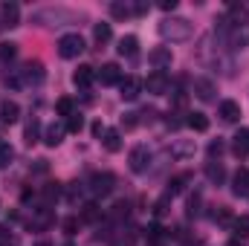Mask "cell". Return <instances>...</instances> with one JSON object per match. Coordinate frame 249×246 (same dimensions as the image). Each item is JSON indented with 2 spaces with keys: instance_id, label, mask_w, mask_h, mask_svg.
<instances>
[{
  "instance_id": "cell-40",
  "label": "cell",
  "mask_w": 249,
  "mask_h": 246,
  "mask_svg": "<svg viewBox=\"0 0 249 246\" xmlns=\"http://www.w3.org/2000/svg\"><path fill=\"white\" fill-rule=\"evenodd\" d=\"M165 206H168V197H162V200L157 203V209H154V211H157V214H165Z\"/></svg>"
},
{
  "instance_id": "cell-19",
  "label": "cell",
  "mask_w": 249,
  "mask_h": 246,
  "mask_svg": "<svg viewBox=\"0 0 249 246\" xmlns=\"http://www.w3.org/2000/svg\"><path fill=\"white\" fill-rule=\"evenodd\" d=\"M93 78H96V70H93V67H87V64H84V67H78V70L72 72V84H75V87H90V81H93Z\"/></svg>"
},
{
  "instance_id": "cell-29",
  "label": "cell",
  "mask_w": 249,
  "mask_h": 246,
  "mask_svg": "<svg viewBox=\"0 0 249 246\" xmlns=\"http://www.w3.org/2000/svg\"><path fill=\"white\" fill-rule=\"evenodd\" d=\"M12 159H15L12 145H0V171H3V168H9V165H12Z\"/></svg>"
},
{
  "instance_id": "cell-33",
  "label": "cell",
  "mask_w": 249,
  "mask_h": 246,
  "mask_svg": "<svg viewBox=\"0 0 249 246\" xmlns=\"http://www.w3.org/2000/svg\"><path fill=\"white\" fill-rule=\"evenodd\" d=\"M186 214H188V217H197V214H200V197H197V194L188 200V211H186Z\"/></svg>"
},
{
  "instance_id": "cell-26",
  "label": "cell",
  "mask_w": 249,
  "mask_h": 246,
  "mask_svg": "<svg viewBox=\"0 0 249 246\" xmlns=\"http://www.w3.org/2000/svg\"><path fill=\"white\" fill-rule=\"evenodd\" d=\"M93 38H96L99 44H107V41L113 38V29H110V23H96V29H93Z\"/></svg>"
},
{
  "instance_id": "cell-25",
  "label": "cell",
  "mask_w": 249,
  "mask_h": 246,
  "mask_svg": "<svg viewBox=\"0 0 249 246\" xmlns=\"http://www.w3.org/2000/svg\"><path fill=\"white\" fill-rule=\"evenodd\" d=\"M232 232L238 238H249V214H241V217L232 220Z\"/></svg>"
},
{
  "instance_id": "cell-7",
  "label": "cell",
  "mask_w": 249,
  "mask_h": 246,
  "mask_svg": "<svg viewBox=\"0 0 249 246\" xmlns=\"http://www.w3.org/2000/svg\"><path fill=\"white\" fill-rule=\"evenodd\" d=\"M0 20H3V26H18L20 23V6L12 0L0 3Z\"/></svg>"
},
{
  "instance_id": "cell-43",
  "label": "cell",
  "mask_w": 249,
  "mask_h": 246,
  "mask_svg": "<svg viewBox=\"0 0 249 246\" xmlns=\"http://www.w3.org/2000/svg\"><path fill=\"white\" fill-rule=\"evenodd\" d=\"M226 246H241V244H238V241H229V244H226Z\"/></svg>"
},
{
  "instance_id": "cell-24",
  "label": "cell",
  "mask_w": 249,
  "mask_h": 246,
  "mask_svg": "<svg viewBox=\"0 0 249 246\" xmlns=\"http://www.w3.org/2000/svg\"><path fill=\"white\" fill-rule=\"evenodd\" d=\"M110 15L113 18H130L133 15V3H122V0H116V3H110Z\"/></svg>"
},
{
  "instance_id": "cell-9",
  "label": "cell",
  "mask_w": 249,
  "mask_h": 246,
  "mask_svg": "<svg viewBox=\"0 0 249 246\" xmlns=\"http://www.w3.org/2000/svg\"><path fill=\"white\" fill-rule=\"evenodd\" d=\"M99 81L105 84V87H113V84H119L122 81V70H119V64H105L102 70H99Z\"/></svg>"
},
{
  "instance_id": "cell-14",
  "label": "cell",
  "mask_w": 249,
  "mask_h": 246,
  "mask_svg": "<svg viewBox=\"0 0 249 246\" xmlns=\"http://www.w3.org/2000/svg\"><path fill=\"white\" fill-rule=\"evenodd\" d=\"M116 50H119V55H124V58H136L139 55V38L136 35H124Z\"/></svg>"
},
{
  "instance_id": "cell-11",
  "label": "cell",
  "mask_w": 249,
  "mask_h": 246,
  "mask_svg": "<svg viewBox=\"0 0 249 246\" xmlns=\"http://www.w3.org/2000/svg\"><path fill=\"white\" fill-rule=\"evenodd\" d=\"M194 96L200 102H212L214 99V81L209 78H194Z\"/></svg>"
},
{
  "instance_id": "cell-41",
  "label": "cell",
  "mask_w": 249,
  "mask_h": 246,
  "mask_svg": "<svg viewBox=\"0 0 249 246\" xmlns=\"http://www.w3.org/2000/svg\"><path fill=\"white\" fill-rule=\"evenodd\" d=\"M105 130H107V127H105L102 122H96V124H93V136H105Z\"/></svg>"
},
{
  "instance_id": "cell-13",
  "label": "cell",
  "mask_w": 249,
  "mask_h": 246,
  "mask_svg": "<svg viewBox=\"0 0 249 246\" xmlns=\"http://www.w3.org/2000/svg\"><path fill=\"white\" fill-rule=\"evenodd\" d=\"M102 145H105V151H107V154H119V151H122V136H119V130L107 127V130H105V136H102Z\"/></svg>"
},
{
  "instance_id": "cell-39",
  "label": "cell",
  "mask_w": 249,
  "mask_h": 246,
  "mask_svg": "<svg viewBox=\"0 0 249 246\" xmlns=\"http://www.w3.org/2000/svg\"><path fill=\"white\" fill-rule=\"evenodd\" d=\"M160 9L162 12H174L177 9V0H160Z\"/></svg>"
},
{
  "instance_id": "cell-27",
  "label": "cell",
  "mask_w": 249,
  "mask_h": 246,
  "mask_svg": "<svg viewBox=\"0 0 249 246\" xmlns=\"http://www.w3.org/2000/svg\"><path fill=\"white\" fill-rule=\"evenodd\" d=\"M23 139H26V145H35V142L41 139V124H38V119H32V122L26 124V133H23Z\"/></svg>"
},
{
  "instance_id": "cell-21",
  "label": "cell",
  "mask_w": 249,
  "mask_h": 246,
  "mask_svg": "<svg viewBox=\"0 0 249 246\" xmlns=\"http://www.w3.org/2000/svg\"><path fill=\"white\" fill-rule=\"evenodd\" d=\"M206 177H209V183L220 185L223 180H226V168H223L220 162H214V159H212V162L206 165Z\"/></svg>"
},
{
  "instance_id": "cell-38",
  "label": "cell",
  "mask_w": 249,
  "mask_h": 246,
  "mask_svg": "<svg viewBox=\"0 0 249 246\" xmlns=\"http://www.w3.org/2000/svg\"><path fill=\"white\" fill-rule=\"evenodd\" d=\"M241 44H249V29H244V32H235V47H241Z\"/></svg>"
},
{
  "instance_id": "cell-1",
  "label": "cell",
  "mask_w": 249,
  "mask_h": 246,
  "mask_svg": "<svg viewBox=\"0 0 249 246\" xmlns=\"http://www.w3.org/2000/svg\"><path fill=\"white\" fill-rule=\"evenodd\" d=\"M191 32H194V26L188 23L186 18H165L160 23V35L165 41H188Z\"/></svg>"
},
{
  "instance_id": "cell-34",
  "label": "cell",
  "mask_w": 249,
  "mask_h": 246,
  "mask_svg": "<svg viewBox=\"0 0 249 246\" xmlns=\"http://www.w3.org/2000/svg\"><path fill=\"white\" fill-rule=\"evenodd\" d=\"M223 151H226V145H223V142H220V139H217V142H212V145H209V157H212V159H214V157H220V154H223Z\"/></svg>"
},
{
  "instance_id": "cell-6",
  "label": "cell",
  "mask_w": 249,
  "mask_h": 246,
  "mask_svg": "<svg viewBox=\"0 0 249 246\" xmlns=\"http://www.w3.org/2000/svg\"><path fill=\"white\" fill-rule=\"evenodd\" d=\"M142 90H145V87H142V81H139V78H133V75H127V78L119 81V96H122L124 102H136Z\"/></svg>"
},
{
  "instance_id": "cell-30",
  "label": "cell",
  "mask_w": 249,
  "mask_h": 246,
  "mask_svg": "<svg viewBox=\"0 0 249 246\" xmlns=\"http://www.w3.org/2000/svg\"><path fill=\"white\" fill-rule=\"evenodd\" d=\"M18 55V44H0V58L3 61H12Z\"/></svg>"
},
{
  "instance_id": "cell-35",
  "label": "cell",
  "mask_w": 249,
  "mask_h": 246,
  "mask_svg": "<svg viewBox=\"0 0 249 246\" xmlns=\"http://www.w3.org/2000/svg\"><path fill=\"white\" fill-rule=\"evenodd\" d=\"M44 197H47V200H58V197H61V188H58V183H50V188L44 191Z\"/></svg>"
},
{
  "instance_id": "cell-3",
  "label": "cell",
  "mask_w": 249,
  "mask_h": 246,
  "mask_svg": "<svg viewBox=\"0 0 249 246\" xmlns=\"http://www.w3.org/2000/svg\"><path fill=\"white\" fill-rule=\"evenodd\" d=\"M142 87H145L148 93H154V96H165V93L171 90V78H168L165 70H154V72L142 81Z\"/></svg>"
},
{
  "instance_id": "cell-8",
  "label": "cell",
  "mask_w": 249,
  "mask_h": 246,
  "mask_svg": "<svg viewBox=\"0 0 249 246\" xmlns=\"http://www.w3.org/2000/svg\"><path fill=\"white\" fill-rule=\"evenodd\" d=\"M232 194L235 197H249V168H238L232 174Z\"/></svg>"
},
{
  "instance_id": "cell-10",
  "label": "cell",
  "mask_w": 249,
  "mask_h": 246,
  "mask_svg": "<svg viewBox=\"0 0 249 246\" xmlns=\"http://www.w3.org/2000/svg\"><path fill=\"white\" fill-rule=\"evenodd\" d=\"M232 151H235V157H249V127H241L232 136Z\"/></svg>"
},
{
  "instance_id": "cell-20",
  "label": "cell",
  "mask_w": 249,
  "mask_h": 246,
  "mask_svg": "<svg viewBox=\"0 0 249 246\" xmlns=\"http://www.w3.org/2000/svg\"><path fill=\"white\" fill-rule=\"evenodd\" d=\"M64 133H67V124H50L47 133H44V142H47L50 148H55V145L64 142Z\"/></svg>"
},
{
  "instance_id": "cell-17",
  "label": "cell",
  "mask_w": 249,
  "mask_h": 246,
  "mask_svg": "<svg viewBox=\"0 0 249 246\" xmlns=\"http://www.w3.org/2000/svg\"><path fill=\"white\" fill-rule=\"evenodd\" d=\"M220 119H223V122H238V119H241V105L232 102V99L220 102Z\"/></svg>"
},
{
  "instance_id": "cell-31",
  "label": "cell",
  "mask_w": 249,
  "mask_h": 246,
  "mask_svg": "<svg viewBox=\"0 0 249 246\" xmlns=\"http://www.w3.org/2000/svg\"><path fill=\"white\" fill-rule=\"evenodd\" d=\"M81 127H84V119H81L78 113H72V116L67 119V130H70V133H78Z\"/></svg>"
},
{
  "instance_id": "cell-5",
  "label": "cell",
  "mask_w": 249,
  "mask_h": 246,
  "mask_svg": "<svg viewBox=\"0 0 249 246\" xmlns=\"http://www.w3.org/2000/svg\"><path fill=\"white\" fill-rule=\"evenodd\" d=\"M113 185H116V180H113V174H107V171L90 177V191H93L96 197H107V194L113 191Z\"/></svg>"
},
{
  "instance_id": "cell-37",
  "label": "cell",
  "mask_w": 249,
  "mask_h": 246,
  "mask_svg": "<svg viewBox=\"0 0 249 246\" xmlns=\"http://www.w3.org/2000/svg\"><path fill=\"white\" fill-rule=\"evenodd\" d=\"M148 9H151V3H145V0H136L133 3V15H145Z\"/></svg>"
},
{
  "instance_id": "cell-22",
  "label": "cell",
  "mask_w": 249,
  "mask_h": 246,
  "mask_svg": "<svg viewBox=\"0 0 249 246\" xmlns=\"http://www.w3.org/2000/svg\"><path fill=\"white\" fill-rule=\"evenodd\" d=\"M81 220H87V223H99V220H102V209H99L96 203L81 206Z\"/></svg>"
},
{
  "instance_id": "cell-32",
  "label": "cell",
  "mask_w": 249,
  "mask_h": 246,
  "mask_svg": "<svg viewBox=\"0 0 249 246\" xmlns=\"http://www.w3.org/2000/svg\"><path fill=\"white\" fill-rule=\"evenodd\" d=\"M136 124H139V113H124L122 116V127L124 130H133Z\"/></svg>"
},
{
  "instance_id": "cell-23",
  "label": "cell",
  "mask_w": 249,
  "mask_h": 246,
  "mask_svg": "<svg viewBox=\"0 0 249 246\" xmlns=\"http://www.w3.org/2000/svg\"><path fill=\"white\" fill-rule=\"evenodd\" d=\"M186 124L191 127V130H209V119H206V113H188V119H186Z\"/></svg>"
},
{
  "instance_id": "cell-2",
  "label": "cell",
  "mask_w": 249,
  "mask_h": 246,
  "mask_svg": "<svg viewBox=\"0 0 249 246\" xmlns=\"http://www.w3.org/2000/svg\"><path fill=\"white\" fill-rule=\"evenodd\" d=\"M81 53H84V38L78 32H70V35L58 38V55L61 58H78Z\"/></svg>"
},
{
  "instance_id": "cell-36",
  "label": "cell",
  "mask_w": 249,
  "mask_h": 246,
  "mask_svg": "<svg viewBox=\"0 0 249 246\" xmlns=\"http://www.w3.org/2000/svg\"><path fill=\"white\" fill-rule=\"evenodd\" d=\"M75 229H78V217H67L64 220V232L67 235H75Z\"/></svg>"
},
{
  "instance_id": "cell-12",
  "label": "cell",
  "mask_w": 249,
  "mask_h": 246,
  "mask_svg": "<svg viewBox=\"0 0 249 246\" xmlns=\"http://www.w3.org/2000/svg\"><path fill=\"white\" fill-rule=\"evenodd\" d=\"M20 119V107H18V102H0V122H6V124H15Z\"/></svg>"
},
{
  "instance_id": "cell-16",
  "label": "cell",
  "mask_w": 249,
  "mask_h": 246,
  "mask_svg": "<svg viewBox=\"0 0 249 246\" xmlns=\"http://www.w3.org/2000/svg\"><path fill=\"white\" fill-rule=\"evenodd\" d=\"M20 75H23V81H26V84H41V81H44V67H41L38 61H35V64L29 61L23 70H20Z\"/></svg>"
},
{
  "instance_id": "cell-28",
  "label": "cell",
  "mask_w": 249,
  "mask_h": 246,
  "mask_svg": "<svg viewBox=\"0 0 249 246\" xmlns=\"http://www.w3.org/2000/svg\"><path fill=\"white\" fill-rule=\"evenodd\" d=\"M55 110H58V116H72L75 113V105H72V99H58V105H55Z\"/></svg>"
},
{
  "instance_id": "cell-18",
  "label": "cell",
  "mask_w": 249,
  "mask_h": 246,
  "mask_svg": "<svg viewBox=\"0 0 249 246\" xmlns=\"http://www.w3.org/2000/svg\"><path fill=\"white\" fill-rule=\"evenodd\" d=\"M188 183H191V174H177V177H171V180H168V191H165V197H177V194H183Z\"/></svg>"
},
{
  "instance_id": "cell-44",
  "label": "cell",
  "mask_w": 249,
  "mask_h": 246,
  "mask_svg": "<svg viewBox=\"0 0 249 246\" xmlns=\"http://www.w3.org/2000/svg\"><path fill=\"white\" fill-rule=\"evenodd\" d=\"M0 29H3V20H0Z\"/></svg>"
},
{
  "instance_id": "cell-15",
  "label": "cell",
  "mask_w": 249,
  "mask_h": 246,
  "mask_svg": "<svg viewBox=\"0 0 249 246\" xmlns=\"http://www.w3.org/2000/svg\"><path fill=\"white\" fill-rule=\"evenodd\" d=\"M148 61L154 64L157 70L171 67V50H168V47H157V50H151V53H148Z\"/></svg>"
},
{
  "instance_id": "cell-42",
  "label": "cell",
  "mask_w": 249,
  "mask_h": 246,
  "mask_svg": "<svg viewBox=\"0 0 249 246\" xmlns=\"http://www.w3.org/2000/svg\"><path fill=\"white\" fill-rule=\"evenodd\" d=\"M9 241V229L6 226H0V244H6Z\"/></svg>"
},
{
  "instance_id": "cell-4",
  "label": "cell",
  "mask_w": 249,
  "mask_h": 246,
  "mask_svg": "<svg viewBox=\"0 0 249 246\" xmlns=\"http://www.w3.org/2000/svg\"><path fill=\"white\" fill-rule=\"evenodd\" d=\"M127 162H130V171H133V174H145V171L151 168V151H148L145 145H136V148L130 151Z\"/></svg>"
}]
</instances>
